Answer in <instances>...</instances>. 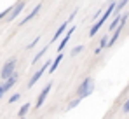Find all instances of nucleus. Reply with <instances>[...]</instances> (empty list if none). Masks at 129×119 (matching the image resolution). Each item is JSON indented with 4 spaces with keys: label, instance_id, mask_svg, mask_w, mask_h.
I'll return each mask as SVG.
<instances>
[{
    "label": "nucleus",
    "instance_id": "nucleus-15",
    "mask_svg": "<svg viewBox=\"0 0 129 119\" xmlns=\"http://www.w3.org/2000/svg\"><path fill=\"white\" fill-rule=\"evenodd\" d=\"M28 110H30V103H24L21 109H19V112H18V116L19 117H24L26 114H28Z\"/></svg>",
    "mask_w": 129,
    "mask_h": 119
},
{
    "label": "nucleus",
    "instance_id": "nucleus-20",
    "mask_svg": "<svg viewBox=\"0 0 129 119\" xmlns=\"http://www.w3.org/2000/svg\"><path fill=\"white\" fill-rule=\"evenodd\" d=\"M11 11H12V7H9L7 11H4V12H0V19H2V18H5L7 14H11Z\"/></svg>",
    "mask_w": 129,
    "mask_h": 119
},
{
    "label": "nucleus",
    "instance_id": "nucleus-7",
    "mask_svg": "<svg viewBox=\"0 0 129 119\" xmlns=\"http://www.w3.org/2000/svg\"><path fill=\"white\" fill-rule=\"evenodd\" d=\"M16 82H18V74H12V75H11L9 79L4 81V82H2L0 86H2V88L5 89V93H7V91H9V89H11V88H12V86H14Z\"/></svg>",
    "mask_w": 129,
    "mask_h": 119
},
{
    "label": "nucleus",
    "instance_id": "nucleus-22",
    "mask_svg": "<svg viewBox=\"0 0 129 119\" xmlns=\"http://www.w3.org/2000/svg\"><path fill=\"white\" fill-rule=\"evenodd\" d=\"M4 95H5V89H4V88H2V86H0V98H2V96H4Z\"/></svg>",
    "mask_w": 129,
    "mask_h": 119
},
{
    "label": "nucleus",
    "instance_id": "nucleus-9",
    "mask_svg": "<svg viewBox=\"0 0 129 119\" xmlns=\"http://www.w3.org/2000/svg\"><path fill=\"white\" fill-rule=\"evenodd\" d=\"M40 9H42V4H39L37 7H33V11H31V12H30V14H28V16H26V18H24L23 21H19V25L23 26V25H26L28 21H31L33 18H35V16H37V14H39V12H40Z\"/></svg>",
    "mask_w": 129,
    "mask_h": 119
},
{
    "label": "nucleus",
    "instance_id": "nucleus-3",
    "mask_svg": "<svg viewBox=\"0 0 129 119\" xmlns=\"http://www.w3.org/2000/svg\"><path fill=\"white\" fill-rule=\"evenodd\" d=\"M51 63H52V59H47V61H44V65L40 67V68H39V70H37V72H35V74H33V75H31V79L28 81V88H33V86H35V84L40 81V77H42L44 74H45V72H49V68H51Z\"/></svg>",
    "mask_w": 129,
    "mask_h": 119
},
{
    "label": "nucleus",
    "instance_id": "nucleus-4",
    "mask_svg": "<svg viewBox=\"0 0 129 119\" xmlns=\"http://www.w3.org/2000/svg\"><path fill=\"white\" fill-rule=\"evenodd\" d=\"M52 89V82H49V84H45V88H44L42 91L39 93V96H37V103H35V109H40L44 105V102H45V98L49 96V91Z\"/></svg>",
    "mask_w": 129,
    "mask_h": 119
},
{
    "label": "nucleus",
    "instance_id": "nucleus-13",
    "mask_svg": "<svg viewBox=\"0 0 129 119\" xmlns=\"http://www.w3.org/2000/svg\"><path fill=\"white\" fill-rule=\"evenodd\" d=\"M47 51H49V46H45L44 49H40V51H39V53H37V54L33 56V59H31V63H37V61H39V59L42 58V56L45 54V53H47Z\"/></svg>",
    "mask_w": 129,
    "mask_h": 119
},
{
    "label": "nucleus",
    "instance_id": "nucleus-2",
    "mask_svg": "<svg viewBox=\"0 0 129 119\" xmlns=\"http://www.w3.org/2000/svg\"><path fill=\"white\" fill-rule=\"evenodd\" d=\"M16 63H18V59H16V58H11V59H7V61L4 63L2 72H0L2 81H7L12 74H16Z\"/></svg>",
    "mask_w": 129,
    "mask_h": 119
},
{
    "label": "nucleus",
    "instance_id": "nucleus-17",
    "mask_svg": "<svg viewBox=\"0 0 129 119\" xmlns=\"http://www.w3.org/2000/svg\"><path fill=\"white\" fill-rule=\"evenodd\" d=\"M19 98H21V95H19V93H16V95H12V96L9 98V103H14V102H18Z\"/></svg>",
    "mask_w": 129,
    "mask_h": 119
},
{
    "label": "nucleus",
    "instance_id": "nucleus-5",
    "mask_svg": "<svg viewBox=\"0 0 129 119\" xmlns=\"http://www.w3.org/2000/svg\"><path fill=\"white\" fill-rule=\"evenodd\" d=\"M73 32H75V26L72 25V28H68V30H66L64 37L61 39V42H59V46H58V53H63V49L66 47V44H68V40H70V37L73 35Z\"/></svg>",
    "mask_w": 129,
    "mask_h": 119
},
{
    "label": "nucleus",
    "instance_id": "nucleus-8",
    "mask_svg": "<svg viewBox=\"0 0 129 119\" xmlns=\"http://www.w3.org/2000/svg\"><path fill=\"white\" fill-rule=\"evenodd\" d=\"M23 9H24V2H19L18 5H14V7H12V11H11V14H9V21H14V19H16V16H19V12H21Z\"/></svg>",
    "mask_w": 129,
    "mask_h": 119
},
{
    "label": "nucleus",
    "instance_id": "nucleus-18",
    "mask_svg": "<svg viewBox=\"0 0 129 119\" xmlns=\"http://www.w3.org/2000/svg\"><path fill=\"white\" fill-rule=\"evenodd\" d=\"M105 11H103V7H100V11H96V14L92 16V19H98V18H101V14H103Z\"/></svg>",
    "mask_w": 129,
    "mask_h": 119
},
{
    "label": "nucleus",
    "instance_id": "nucleus-1",
    "mask_svg": "<svg viewBox=\"0 0 129 119\" xmlns=\"http://www.w3.org/2000/svg\"><path fill=\"white\" fill-rule=\"evenodd\" d=\"M92 91H94V79H92V77H86V79L77 86L75 95H77L79 98L86 100L87 96H91V95H92Z\"/></svg>",
    "mask_w": 129,
    "mask_h": 119
},
{
    "label": "nucleus",
    "instance_id": "nucleus-11",
    "mask_svg": "<svg viewBox=\"0 0 129 119\" xmlns=\"http://www.w3.org/2000/svg\"><path fill=\"white\" fill-rule=\"evenodd\" d=\"M61 61H63V53H58V56L52 59V63H51V68H49V72L52 74V72H54V70L58 68V65H59Z\"/></svg>",
    "mask_w": 129,
    "mask_h": 119
},
{
    "label": "nucleus",
    "instance_id": "nucleus-16",
    "mask_svg": "<svg viewBox=\"0 0 129 119\" xmlns=\"http://www.w3.org/2000/svg\"><path fill=\"white\" fill-rule=\"evenodd\" d=\"M82 49H84L82 46H77V47H73V49H72V53H70V56H77V54H80V53H82Z\"/></svg>",
    "mask_w": 129,
    "mask_h": 119
},
{
    "label": "nucleus",
    "instance_id": "nucleus-10",
    "mask_svg": "<svg viewBox=\"0 0 129 119\" xmlns=\"http://www.w3.org/2000/svg\"><path fill=\"white\" fill-rule=\"evenodd\" d=\"M108 40H110V37H108V35H103V37H101V42H100V46L94 49V54H100V53H101L105 47H108Z\"/></svg>",
    "mask_w": 129,
    "mask_h": 119
},
{
    "label": "nucleus",
    "instance_id": "nucleus-23",
    "mask_svg": "<svg viewBox=\"0 0 129 119\" xmlns=\"http://www.w3.org/2000/svg\"><path fill=\"white\" fill-rule=\"evenodd\" d=\"M19 119H26V117H19Z\"/></svg>",
    "mask_w": 129,
    "mask_h": 119
},
{
    "label": "nucleus",
    "instance_id": "nucleus-6",
    "mask_svg": "<svg viewBox=\"0 0 129 119\" xmlns=\"http://www.w3.org/2000/svg\"><path fill=\"white\" fill-rule=\"evenodd\" d=\"M68 25H70V21H68V19H66V21H63V25H61V26H59V28L56 30V33L52 35L51 42H56V40L59 39V37H61L63 33H66V30H68Z\"/></svg>",
    "mask_w": 129,
    "mask_h": 119
},
{
    "label": "nucleus",
    "instance_id": "nucleus-21",
    "mask_svg": "<svg viewBox=\"0 0 129 119\" xmlns=\"http://www.w3.org/2000/svg\"><path fill=\"white\" fill-rule=\"evenodd\" d=\"M122 112H124V114H127V112H129V100L122 105Z\"/></svg>",
    "mask_w": 129,
    "mask_h": 119
},
{
    "label": "nucleus",
    "instance_id": "nucleus-12",
    "mask_svg": "<svg viewBox=\"0 0 129 119\" xmlns=\"http://www.w3.org/2000/svg\"><path fill=\"white\" fill-rule=\"evenodd\" d=\"M105 23H101V21H94V25L91 26V30H89V37H94L98 32H100V28L103 26Z\"/></svg>",
    "mask_w": 129,
    "mask_h": 119
},
{
    "label": "nucleus",
    "instance_id": "nucleus-14",
    "mask_svg": "<svg viewBox=\"0 0 129 119\" xmlns=\"http://www.w3.org/2000/svg\"><path fill=\"white\" fill-rule=\"evenodd\" d=\"M80 102H82V98L75 96V98H73L72 102H70V103H68V105H66V110H72V109H75V107H77V105H79Z\"/></svg>",
    "mask_w": 129,
    "mask_h": 119
},
{
    "label": "nucleus",
    "instance_id": "nucleus-19",
    "mask_svg": "<svg viewBox=\"0 0 129 119\" xmlns=\"http://www.w3.org/2000/svg\"><path fill=\"white\" fill-rule=\"evenodd\" d=\"M39 40H40V37H35V40H33V42H31V44H30V46H28L26 49H33V47H35V46L39 44Z\"/></svg>",
    "mask_w": 129,
    "mask_h": 119
}]
</instances>
